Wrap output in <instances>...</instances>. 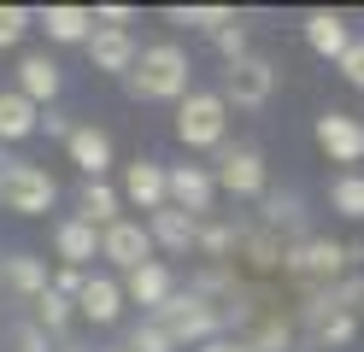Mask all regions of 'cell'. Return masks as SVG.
I'll return each instance as SVG.
<instances>
[{"mask_svg":"<svg viewBox=\"0 0 364 352\" xmlns=\"http://www.w3.org/2000/svg\"><path fill=\"white\" fill-rule=\"evenodd\" d=\"M124 88H129V100H182V94L194 88V59H188V47H176V41H147L141 53H135Z\"/></svg>","mask_w":364,"mask_h":352,"instance_id":"obj_1","label":"cell"},{"mask_svg":"<svg viewBox=\"0 0 364 352\" xmlns=\"http://www.w3.org/2000/svg\"><path fill=\"white\" fill-rule=\"evenodd\" d=\"M341 276H353V270H347V247L329 241V235H306V241H294V247L282 252V282H288L300 299L335 288Z\"/></svg>","mask_w":364,"mask_h":352,"instance_id":"obj_2","label":"cell"},{"mask_svg":"<svg viewBox=\"0 0 364 352\" xmlns=\"http://www.w3.org/2000/svg\"><path fill=\"white\" fill-rule=\"evenodd\" d=\"M53 200H59V182H53L48 164L0 153V211H12V218H48Z\"/></svg>","mask_w":364,"mask_h":352,"instance_id":"obj_3","label":"cell"},{"mask_svg":"<svg viewBox=\"0 0 364 352\" xmlns=\"http://www.w3.org/2000/svg\"><path fill=\"white\" fill-rule=\"evenodd\" d=\"M147 317L171 335V346H206V341H218V335H223L218 305H212V299H200L194 288H176L165 305H153Z\"/></svg>","mask_w":364,"mask_h":352,"instance_id":"obj_4","label":"cell"},{"mask_svg":"<svg viewBox=\"0 0 364 352\" xmlns=\"http://www.w3.org/2000/svg\"><path fill=\"white\" fill-rule=\"evenodd\" d=\"M176 141H182L188 153L223 147V141H230V106H223L212 88H188V94L176 100Z\"/></svg>","mask_w":364,"mask_h":352,"instance_id":"obj_5","label":"cell"},{"mask_svg":"<svg viewBox=\"0 0 364 352\" xmlns=\"http://www.w3.org/2000/svg\"><path fill=\"white\" fill-rule=\"evenodd\" d=\"M212 182L218 194H235V200H264L270 194V164L253 141H223L218 164H212Z\"/></svg>","mask_w":364,"mask_h":352,"instance_id":"obj_6","label":"cell"},{"mask_svg":"<svg viewBox=\"0 0 364 352\" xmlns=\"http://www.w3.org/2000/svg\"><path fill=\"white\" fill-rule=\"evenodd\" d=\"M277 82H282L277 59L247 53V59H235V65H223V88H218V100H223V106H235V112H264V106H270V94H277Z\"/></svg>","mask_w":364,"mask_h":352,"instance_id":"obj_7","label":"cell"},{"mask_svg":"<svg viewBox=\"0 0 364 352\" xmlns=\"http://www.w3.org/2000/svg\"><path fill=\"white\" fill-rule=\"evenodd\" d=\"M311 135H317V153H323L329 164H364V117H353V112H341V106H323L317 112V124H311Z\"/></svg>","mask_w":364,"mask_h":352,"instance_id":"obj_8","label":"cell"},{"mask_svg":"<svg viewBox=\"0 0 364 352\" xmlns=\"http://www.w3.org/2000/svg\"><path fill=\"white\" fill-rule=\"evenodd\" d=\"M212 200H218L212 164H165V206L188 211V218H212Z\"/></svg>","mask_w":364,"mask_h":352,"instance_id":"obj_9","label":"cell"},{"mask_svg":"<svg viewBox=\"0 0 364 352\" xmlns=\"http://www.w3.org/2000/svg\"><path fill=\"white\" fill-rule=\"evenodd\" d=\"M100 258H106L112 270L129 276V270H141L147 258H159V252H153V235H147L141 218H118V223L100 229Z\"/></svg>","mask_w":364,"mask_h":352,"instance_id":"obj_10","label":"cell"},{"mask_svg":"<svg viewBox=\"0 0 364 352\" xmlns=\"http://www.w3.org/2000/svg\"><path fill=\"white\" fill-rule=\"evenodd\" d=\"M253 223H264L270 235H277V241H306V194H294V188H270V194H264V206H259V218Z\"/></svg>","mask_w":364,"mask_h":352,"instance_id":"obj_11","label":"cell"},{"mask_svg":"<svg viewBox=\"0 0 364 352\" xmlns=\"http://www.w3.org/2000/svg\"><path fill=\"white\" fill-rule=\"evenodd\" d=\"M147 235H153V252L188 258L194 241H200V218H188V211H176V206H159V211H147Z\"/></svg>","mask_w":364,"mask_h":352,"instance_id":"obj_12","label":"cell"},{"mask_svg":"<svg viewBox=\"0 0 364 352\" xmlns=\"http://www.w3.org/2000/svg\"><path fill=\"white\" fill-rule=\"evenodd\" d=\"M24 100L41 112V106H53L59 100V88H65V70H59V59L53 53H24L18 59V82H12Z\"/></svg>","mask_w":364,"mask_h":352,"instance_id":"obj_13","label":"cell"},{"mask_svg":"<svg viewBox=\"0 0 364 352\" xmlns=\"http://www.w3.org/2000/svg\"><path fill=\"white\" fill-rule=\"evenodd\" d=\"M0 288H6L18 305H36L48 294V258L41 252H6L0 258Z\"/></svg>","mask_w":364,"mask_h":352,"instance_id":"obj_14","label":"cell"},{"mask_svg":"<svg viewBox=\"0 0 364 352\" xmlns=\"http://www.w3.org/2000/svg\"><path fill=\"white\" fill-rule=\"evenodd\" d=\"M241 352H294V311L288 305H270L264 317H253L241 329V335H230Z\"/></svg>","mask_w":364,"mask_h":352,"instance_id":"obj_15","label":"cell"},{"mask_svg":"<svg viewBox=\"0 0 364 352\" xmlns=\"http://www.w3.org/2000/svg\"><path fill=\"white\" fill-rule=\"evenodd\" d=\"M300 30H306V47H311L317 59H329V65H335L341 53H347V41H353V23H347V12H335V6H311Z\"/></svg>","mask_w":364,"mask_h":352,"instance_id":"obj_16","label":"cell"},{"mask_svg":"<svg viewBox=\"0 0 364 352\" xmlns=\"http://www.w3.org/2000/svg\"><path fill=\"white\" fill-rule=\"evenodd\" d=\"M82 47H88V65H95L100 77H129L135 53H141V41H135L129 30H100V23H95V36H88Z\"/></svg>","mask_w":364,"mask_h":352,"instance_id":"obj_17","label":"cell"},{"mask_svg":"<svg viewBox=\"0 0 364 352\" xmlns=\"http://www.w3.org/2000/svg\"><path fill=\"white\" fill-rule=\"evenodd\" d=\"M118 288H124V305H147V311H153V305H165V299L182 288V282H176V270L165 265V258H147V265L129 270Z\"/></svg>","mask_w":364,"mask_h":352,"instance_id":"obj_18","label":"cell"},{"mask_svg":"<svg viewBox=\"0 0 364 352\" xmlns=\"http://www.w3.org/2000/svg\"><path fill=\"white\" fill-rule=\"evenodd\" d=\"M118 200L135 206V211H159V206H165V159H135V164H124Z\"/></svg>","mask_w":364,"mask_h":352,"instance_id":"obj_19","label":"cell"},{"mask_svg":"<svg viewBox=\"0 0 364 352\" xmlns=\"http://www.w3.org/2000/svg\"><path fill=\"white\" fill-rule=\"evenodd\" d=\"M71 305H77V317H88L95 329H112V323L124 317V288H118V276H95V270H88L82 294Z\"/></svg>","mask_w":364,"mask_h":352,"instance_id":"obj_20","label":"cell"},{"mask_svg":"<svg viewBox=\"0 0 364 352\" xmlns=\"http://www.w3.org/2000/svg\"><path fill=\"white\" fill-rule=\"evenodd\" d=\"M53 258H59V265H71V270H88L100 258V229H88L77 211H71V218H59L53 223Z\"/></svg>","mask_w":364,"mask_h":352,"instance_id":"obj_21","label":"cell"},{"mask_svg":"<svg viewBox=\"0 0 364 352\" xmlns=\"http://www.w3.org/2000/svg\"><path fill=\"white\" fill-rule=\"evenodd\" d=\"M65 153H71V164L82 171V182H100L112 171V135L100 124H77L71 141H65Z\"/></svg>","mask_w":364,"mask_h":352,"instance_id":"obj_22","label":"cell"},{"mask_svg":"<svg viewBox=\"0 0 364 352\" xmlns=\"http://www.w3.org/2000/svg\"><path fill=\"white\" fill-rule=\"evenodd\" d=\"M36 23L48 30L53 47H82L88 36H95V12H88V6H41Z\"/></svg>","mask_w":364,"mask_h":352,"instance_id":"obj_23","label":"cell"},{"mask_svg":"<svg viewBox=\"0 0 364 352\" xmlns=\"http://www.w3.org/2000/svg\"><path fill=\"white\" fill-rule=\"evenodd\" d=\"M77 218H82L88 229H106V223H118V218H124V200H118V188H112L106 176H100V182H82V188H77Z\"/></svg>","mask_w":364,"mask_h":352,"instance_id":"obj_24","label":"cell"},{"mask_svg":"<svg viewBox=\"0 0 364 352\" xmlns=\"http://www.w3.org/2000/svg\"><path fill=\"white\" fill-rule=\"evenodd\" d=\"M235 241H241V223H230V218H200L194 252H200V265H230V258H235Z\"/></svg>","mask_w":364,"mask_h":352,"instance_id":"obj_25","label":"cell"},{"mask_svg":"<svg viewBox=\"0 0 364 352\" xmlns=\"http://www.w3.org/2000/svg\"><path fill=\"white\" fill-rule=\"evenodd\" d=\"M36 117H41V112H36L18 88H0V147L30 141V135H36Z\"/></svg>","mask_w":364,"mask_h":352,"instance_id":"obj_26","label":"cell"},{"mask_svg":"<svg viewBox=\"0 0 364 352\" xmlns=\"http://www.w3.org/2000/svg\"><path fill=\"white\" fill-rule=\"evenodd\" d=\"M71 317H77V305L71 299H65V294H41L36 305H30V323L41 329V335H48V341H59V335H71Z\"/></svg>","mask_w":364,"mask_h":352,"instance_id":"obj_27","label":"cell"},{"mask_svg":"<svg viewBox=\"0 0 364 352\" xmlns=\"http://www.w3.org/2000/svg\"><path fill=\"white\" fill-rule=\"evenodd\" d=\"M329 211H341L347 223H364V171H341L329 182Z\"/></svg>","mask_w":364,"mask_h":352,"instance_id":"obj_28","label":"cell"},{"mask_svg":"<svg viewBox=\"0 0 364 352\" xmlns=\"http://www.w3.org/2000/svg\"><path fill=\"white\" fill-rule=\"evenodd\" d=\"M230 18H235L230 6H165V23H176V30H200V36H218Z\"/></svg>","mask_w":364,"mask_h":352,"instance_id":"obj_29","label":"cell"},{"mask_svg":"<svg viewBox=\"0 0 364 352\" xmlns=\"http://www.w3.org/2000/svg\"><path fill=\"white\" fill-rule=\"evenodd\" d=\"M30 30H36V12H30V6H12V0H6V6H0V47H18Z\"/></svg>","mask_w":364,"mask_h":352,"instance_id":"obj_30","label":"cell"},{"mask_svg":"<svg viewBox=\"0 0 364 352\" xmlns=\"http://www.w3.org/2000/svg\"><path fill=\"white\" fill-rule=\"evenodd\" d=\"M124 346H129V352H176V346H171V335H165V329H159L153 317L135 323L129 335H124Z\"/></svg>","mask_w":364,"mask_h":352,"instance_id":"obj_31","label":"cell"},{"mask_svg":"<svg viewBox=\"0 0 364 352\" xmlns=\"http://www.w3.org/2000/svg\"><path fill=\"white\" fill-rule=\"evenodd\" d=\"M6 352H53V341L30 317H18V323H6Z\"/></svg>","mask_w":364,"mask_h":352,"instance_id":"obj_32","label":"cell"},{"mask_svg":"<svg viewBox=\"0 0 364 352\" xmlns=\"http://www.w3.org/2000/svg\"><path fill=\"white\" fill-rule=\"evenodd\" d=\"M212 47L223 53V65H235V59H247V53H253V47H247V23H241V18H230V23H223V30L212 36Z\"/></svg>","mask_w":364,"mask_h":352,"instance_id":"obj_33","label":"cell"},{"mask_svg":"<svg viewBox=\"0 0 364 352\" xmlns=\"http://www.w3.org/2000/svg\"><path fill=\"white\" fill-rule=\"evenodd\" d=\"M335 70H341V77H347L353 88H364V36H353V41H347V53L335 59Z\"/></svg>","mask_w":364,"mask_h":352,"instance_id":"obj_34","label":"cell"},{"mask_svg":"<svg viewBox=\"0 0 364 352\" xmlns=\"http://www.w3.org/2000/svg\"><path fill=\"white\" fill-rule=\"evenodd\" d=\"M82 282H88V270H71V265H53V270H48V288L65 294V299H77V294H82Z\"/></svg>","mask_w":364,"mask_h":352,"instance_id":"obj_35","label":"cell"},{"mask_svg":"<svg viewBox=\"0 0 364 352\" xmlns=\"http://www.w3.org/2000/svg\"><path fill=\"white\" fill-rule=\"evenodd\" d=\"M36 129H41V135H53V141H71V129H77V124H71L65 112H48V117H36Z\"/></svg>","mask_w":364,"mask_h":352,"instance_id":"obj_36","label":"cell"},{"mask_svg":"<svg viewBox=\"0 0 364 352\" xmlns=\"http://www.w3.org/2000/svg\"><path fill=\"white\" fill-rule=\"evenodd\" d=\"M129 6H95V23H100V30H129Z\"/></svg>","mask_w":364,"mask_h":352,"instance_id":"obj_37","label":"cell"},{"mask_svg":"<svg viewBox=\"0 0 364 352\" xmlns=\"http://www.w3.org/2000/svg\"><path fill=\"white\" fill-rule=\"evenodd\" d=\"M53 352H95V346L77 341V335H59V341H53Z\"/></svg>","mask_w":364,"mask_h":352,"instance_id":"obj_38","label":"cell"},{"mask_svg":"<svg viewBox=\"0 0 364 352\" xmlns=\"http://www.w3.org/2000/svg\"><path fill=\"white\" fill-rule=\"evenodd\" d=\"M194 352H241V346H235L230 335H218V341H206V346H194Z\"/></svg>","mask_w":364,"mask_h":352,"instance_id":"obj_39","label":"cell"},{"mask_svg":"<svg viewBox=\"0 0 364 352\" xmlns=\"http://www.w3.org/2000/svg\"><path fill=\"white\" fill-rule=\"evenodd\" d=\"M95 352H129V346H124V341H118V346H95Z\"/></svg>","mask_w":364,"mask_h":352,"instance_id":"obj_40","label":"cell"},{"mask_svg":"<svg viewBox=\"0 0 364 352\" xmlns=\"http://www.w3.org/2000/svg\"><path fill=\"white\" fill-rule=\"evenodd\" d=\"M353 317H358V323H364V299H358V311H353Z\"/></svg>","mask_w":364,"mask_h":352,"instance_id":"obj_41","label":"cell"}]
</instances>
